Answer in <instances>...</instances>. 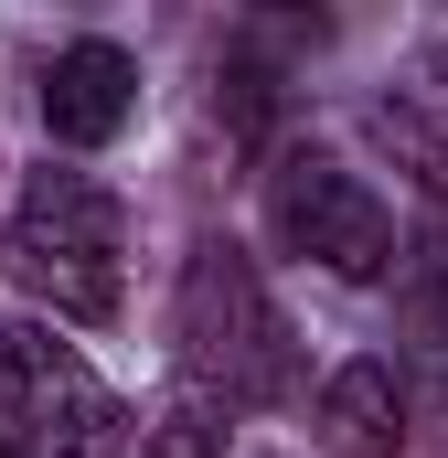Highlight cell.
I'll return each instance as SVG.
<instances>
[{
  "label": "cell",
  "instance_id": "1",
  "mask_svg": "<svg viewBox=\"0 0 448 458\" xmlns=\"http://www.w3.org/2000/svg\"><path fill=\"white\" fill-rule=\"evenodd\" d=\"M171 362L224 416H267V405L299 394V331H289V310L267 299V277L235 234H203L171 277Z\"/></svg>",
  "mask_w": 448,
  "mask_h": 458
},
{
  "label": "cell",
  "instance_id": "8",
  "mask_svg": "<svg viewBox=\"0 0 448 458\" xmlns=\"http://www.w3.org/2000/svg\"><path fill=\"white\" fill-rule=\"evenodd\" d=\"M139 458H224V405L182 384V394H171V405L139 427Z\"/></svg>",
  "mask_w": 448,
  "mask_h": 458
},
{
  "label": "cell",
  "instance_id": "6",
  "mask_svg": "<svg viewBox=\"0 0 448 458\" xmlns=\"http://www.w3.org/2000/svg\"><path fill=\"white\" fill-rule=\"evenodd\" d=\"M32 107H43V128H54L65 149H108L117 128L139 117V64L117 54L108 32H86V43H65V54L43 64Z\"/></svg>",
  "mask_w": 448,
  "mask_h": 458
},
{
  "label": "cell",
  "instance_id": "9",
  "mask_svg": "<svg viewBox=\"0 0 448 458\" xmlns=\"http://www.w3.org/2000/svg\"><path fill=\"white\" fill-rule=\"evenodd\" d=\"M0 458H32V448H22V437H11V427H0Z\"/></svg>",
  "mask_w": 448,
  "mask_h": 458
},
{
  "label": "cell",
  "instance_id": "5",
  "mask_svg": "<svg viewBox=\"0 0 448 458\" xmlns=\"http://www.w3.org/2000/svg\"><path fill=\"white\" fill-rule=\"evenodd\" d=\"M363 139H374L417 192L448 203V32H427V43L363 97Z\"/></svg>",
  "mask_w": 448,
  "mask_h": 458
},
{
  "label": "cell",
  "instance_id": "4",
  "mask_svg": "<svg viewBox=\"0 0 448 458\" xmlns=\"http://www.w3.org/2000/svg\"><path fill=\"white\" fill-rule=\"evenodd\" d=\"M256 203H267V234H278L289 256H310V267H332V277H384V267H395V214H384V192H374L363 171H341L321 139L267 149Z\"/></svg>",
  "mask_w": 448,
  "mask_h": 458
},
{
  "label": "cell",
  "instance_id": "7",
  "mask_svg": "<svg viewBox=\"0 0 448 458\" xmlns=\"http://www.w3.org/2000/svg\"><path fill=\"white\" fill-rule=\"evenodd\" d=\"M321 448L332 458H395L406 448V394L384 362H341L321 384Z\"/></svg>",
  "mask_w": 448,
  "mask_h": 458
},
{
  "label": "cell",
  "instance_id": "3",
  "mask_svg": "<svg viewBox=\"0 0 448 458\" xmlns=\"http://www.w3.org/2000/svg\"><path fill=\"white\" fill-rule=\"evenodd\" d=\"M0 427L32 458H139V416L75 342H54V320H0Z\"/></svg>",
  "mask_w": 448,
  "mask_h": 458
},
{
  "label": "cell",
  "instance_id": "2",
  "mask_svg": "<svg viewBox=\"0 0 448 458\" xmlns=\"http://www.w3.org/2000/svg\"><path fill=\"white\" fill-rule=\"evenodd\" d=\"M0 277L43 320H117L128 288V203L97 171H22L0 214Z\"/></svg>",
  "mask_w": 448,
  "mask_h": 458
}]
</instances>
